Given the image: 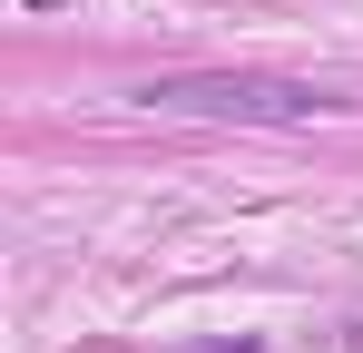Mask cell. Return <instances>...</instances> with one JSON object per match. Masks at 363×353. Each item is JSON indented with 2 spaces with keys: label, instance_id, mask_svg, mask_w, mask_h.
I'll return each mask as SVG.
<instances>
[{
  "label": "cell",
  "instance_id": "obj_1",
  "mask_svg": "<svg viewBox=\"0 0 363 353\" xmlns=\"http://www.w3.org/2000/svg\"><path fill=\"white\" fill-rule=\"evenodd\" d=\"M157 118H236V128H314L344 99L314 79H275V69H167L138 89Z\"/></svg>",
  "mask_w": 363,
  "mask_h": 353
}]
</instances>
